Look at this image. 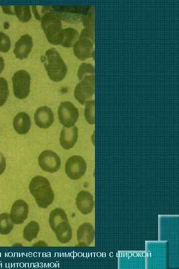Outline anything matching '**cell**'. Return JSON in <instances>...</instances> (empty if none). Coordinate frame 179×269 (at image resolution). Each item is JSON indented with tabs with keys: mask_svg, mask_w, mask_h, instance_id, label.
Listing matches in <instances>:
<instances>
[{
	"mask_svg": "<svg viewBox=\"0 0 179 269\" xmlns=\"http://www.w3.org/2000/svg\"><path fill=\"white\" fill-rule=\"evenodd\" d=\"M29 189L38 206L47 208L54 199V194L49 181L42 176L34 177L30 182Z\"/></svg>",
	"mask_w": 179,
	"mask_h": 269,
	"instance_id": "1",
	"label": "cell"
},
{
	"mask_svg": "<svg viewBox=\"0 0 179 269\" xmlns=\"http://www.w3.org/2000/svg\"><path fill=\"white\" fill-rule=\"evenodd\" d=\"M44 66L49 78L53 81L58 82L65 77L67 68L59 52L51 48L45 53Z\"/></svg>",
	"mask_w": 179,
	"mask_h": 269,
	"instance_id": "2",
	"label": "cell"
},
{
	"mask_svg": "<svg viewBox=\"0 0 179 269\" xmlns=\"http://www.w3.org/2000/svg\"><path fill=\"white\" fill-rule=\"evenodd\" d=\"M94 43L93 29H83L78 40L73 46V51L76 57L80 60H85L91 57L93 55Z\"/></svg>",
	"mask_w": 179,
	"mask_h": 269,
	"instance_id": "3",
	"label": "cell"
},
{
	"mask_svg": "<svg viewBox=\"0 0 179 269\" xmlns=\"http://www.w3.org/2000/svg\"><path fill=\"white\" fill-rule=\"evenodd\" d=\"M41 26L48 41L54 45H59L62 30L61 19L59 15L49 12L44 14L41 19Z\"/></svg>",
	"mask_w": 179,
	"mask_h": 269,
	"instance_id": "4",
	"label": "cell"
},
{
	"mask_svg": "<svg viewBox=\"0 0 179 269\" xmlns=\"http://www.w3.org/2000/svg\"><path fill=\"white\" fill-rule=\"evenodd\" d=\"M13 93L19 99H25L29 95L30 88V76L25 70L15 72L12 77Z\"/></svg>",
	"mask_w": 179,
	"mask_h": 269,
	"instance_id": "5",
	"label": "cell"
},
{
	"mask_svg": "<svg viewBox=\"0 0 179 269\" xmlns=\"http://www.w3.org/2000/svg\"><path fill=\"white\" fill-rule=\"evenodd\" d=\"M60 123L64 127L71 128L77 122L79 117L78 109L71 102L64 101L61 103L58 109Z\"/></svg>",
	"mask_w": 179,
	"mask_h": 269,
	"instance_id": "6",
	"label": "cell"
},
{
	"mask_svg": "<svg viewBox=\"0 0 179 269\" xmlns=\"http://www.w3.org/2000/svg\"><path fill=\"white\" fill-rule=\"evenodd\" d=\"M94 94V76L83 79L75 88V98L82 105L92 100Z\"/></svg>",
	"mask_w": 179,
	"mask_h": 269,
	"instance_id": "7",
	"label": "cell"
},
{
	"mask_svg": "<svg viewBox=\"0 0 179 269\" xmlns=\"http://www.w3.org/2000/svg\"><path fill=\"white\" fill-rule=\"evenodd\" d=\"M87 168L85 160L80 155H73L66 162L65 172L68 177L72 180L81 178L85 174Z\"/></svg>",
	"mask_w": 179,
	"mask_h": 269,
	"instance_id": "8",
	"label": "cell"
},
{
	"mask_svg": "<svg viewBox=\"0 0 179 269\" xmlns=\"http://www.w3.org/2000/svg\"><path fill=\"white\" fill-rule=\"evenodd\" d=\"M38 161L41 168L49 173L57 172L61 166L59 156L51 150L43 151L38 156Z\"/></svg>",
	"mask_w": 179,
	"mask_h": 269,
	"instance_id": "9",
	"label": "cell"
},
{
	"mask_svg": "<svg viewBox=\"0 0 179 269\" xmlns=\"http://www.w3.org/2000/svg\"><path fill=\"white\" fill-rule=\"evenodd\" d=\"M34 120L36 125L41 129H47L54 123V114L47 106H41L35 111Z\"/></svg>",
	"mask_w": 179,
	"mask_h": 269,
	"instance_id": "10",
	"label": "cell"
},
{
	"mask_svg": "<svg viewBox=\"0 0 179 269\" xmlns=\"http://www.w3.org/2000/svg\"><path fill=\"white\" fill-rule=\"evenodd\" d=\"M29 213L28 204L23 200L15 201L11 208L10 217L15 224L23 223L27 219Z\"/></svg>",
	"mask_w": 179,
	"mask_h": 269,
	"instance_id": "11",
	"label": "cell"
},
{
	"mask_svg": "<svg viewBox=\"0 0 179 269\" xmlns=\"http://www.w3.org/2000/svg\"><path fill=\"white\" fill-rule=\"evenodd\" d=\"M32 47V37L29 34H24L15 42L13 52L16 58L23 59L28 56Z\"/></svg>",
	"mask_w": 179,
	"mask_h": 269,
	"instance_id": "12",
	"label": "cell"
},
{
	"mask_svg": "<svg viewBox=\"0 0 179 269\" xmlns=\"http://www.w3.org/2000/svg\"><path fill=\"white\" fill-rule=\"evenodd\" d=\"M78 137V129L74 126L71 128L63 127L60 136V143L65 149L72 148L77 142Z\"/></svg>",
	"mask_w": 179,
	"mask_h": 269,
	"instance_id": "13",
	"label": "cell"
},
{
	"mask_svg": "<svg viewBox=\"0 0 179 269\" xmlns=\"http://www.w3.org/2000/svg\"><path fill=\"white\" fill-rule=\"evenodd\" d=\"M76 204L82 214H89L92 212L94 206L93 196L87 191L82 190L77 195Z\"/></svg>",
	"mask_w": 179,
	"mask_h": 269,
	"instance_id": "14",
	"label": "cell"
},
{
	"mask_svg": "<svg viewBox=\"0 0 179 269\" xmlns=\"http://www.w3.org/2000/svg\"><path fill=\"white\" fill-rule=\"evenodd\" d=\"M94 229L92 225L86 222L81 225L77 233L78 242L79 245L88 246L92 243L94 239Z\"/></svg>",
	"mask_w": 179,
	"mask_h": 269,
	"instance_id": "15",
	"label": "cell"
},
{
	"mask_svg": "<svg viewBox=\"0 0 179 269\" xmlns=\"http://www.w3.org/2000/svg\"><path fill=\"white\" fill-rule=\"evenodd\" d=\"M31 120L29 116L25 112H20L14 117L13 126L16 133L20 134H27L31 127Z\"/></svg>",
	"mask_w": 179,
	"mask_h": 269,
	"instance_id": "16",
	"label": "cell"
},
{
	"mask_svg": "<svg viewBox=\"0 0 179 269\" xmlns=\"http://www.w3.org/2000/svg\"><path fill=\"white\" fill-rule=\"evenodd\" d=\"M79 37L78 31L71 27L62 29L60 37L59 45L70 48L74 45Z\"/></svg>",
	"mask_w": 179,
	"mask_h": 269,
	"instance_id": "17",
	"label": "cell"
},
{
	"mask_svg": "<svg viewBox=\"0 0 179 269\" xmlns=\"http://www.w3.org/2000/svg\"><path fill=\"white\" fill-rule=\"evenodd\" d=\"M53 231L58 241L62 244L69 242L72 238V228L68 221L61 222L56 227Z\"/></svg>",
	"mask_w": 179,
	"mask_h": 269,
	"instance_id": "18",
	"label": "cell"
},
{
	"mask_svg": "<svg viewBox=\"0 0 179 269\" xmlns=\"http://www.w3.org/2000/svg\"><path fill=\"white\" fill-rule=\"evenodd\" d=\"M64 221H68V220L63 209L56 208L50 212L49 222L50 227L53 231L59 223Z\"/></svg>",
	"mask_w": 179,
	"mask_h": 269,
	"instance_id": "19",
	"label": "cell"
},
{
	"mask_svg": "<svg viewBox=\"0 0 179 269\" xmlns=\"http://www.w3.org/2000/svg\"><path fill=\"white\" fill-rule=\"evenodd\" d=\"M39 231V224L34 221H31L24 228L23 237L27 241L31 242L36 238Z\"/></svg>",
	"mask_w": 179,
	"mask_h": 269,
	"instance_id": "20",
	"label": "cell"
},
{
	"mask_svg": "<svg viewBox=\"0 0 179 269\" xmlns=\"http://www.w3.org/2000/svg\"><path fill=\"white\" fill-rule=\"evenodd\" d=\"M14 223L7 213L0 214V234L7 235L13 229Z\"/></svg>",
	"mask_w": 179,
	"mask_h": 269,
	"instance_id": "21",
	"label": "cell"
},
{
	"mask_svg": "<svg viewBox=\"0 0 179 269\" xmlns=\"http://www.w3.org/2000/svg\"><path fill=\"white\" fill-rule=\"evenodd\" d=\"M14 13L18 19L23 22H27L31 17L30 6L28 5H15Z\"/></svg>",
	"mask_w": 179,
	"mask_h": 269,
	"instance_id": "22",
	"label": "cell"
},
{
	"mask_svg": "<svg viewBox=\"0 0 179 269\" xmlns=\"http://www.w3.org/2000/svg\"><path fill=\"white\" fill-rule=\"evenodd\" d=\"M94 67L87 63H82L78 70L77 76L80 81L88 77L94 76Z\"/></svg>",
	"mask_w": 179,
	"mask_h": 269,
	"instance_id": "23",
	"label": "cell"
},
{
	"mask_svg": "<svg viewBox=\"0 0 179 269\" xmlns=\"http://www.w3.org/2000/svg\"><path fill=\"white\" fill-rule=\"evenodd\" d=\"M94 7H90L83 15L82 19L85 28H93L94 27Z\"/></svg>",
	"mask_w": 179,
	"mask_h": 269,
	"instance_id": "24",
	"label": "cell"
},
{
	"mask_svg": "<svg viewBox=\"0 0 179 269\" xmlns=\"http://www.w3.org/2000/svg\"><path fill=\"white\" fill-rule=\"evenodd\" d=\"M85 117L87 122L91 125L95 123L94 100H92L86 104Z\"/></svg>",
	"mask_w": 179,
	"mask_h": 269,
	"instance_id": "25",
	"label": "cell"
},
{
	"mask_svg": "<svg viewBox=\"0 0 179 269\" xmlns=\"http://www.w3.org/2000/svg\"><path fill=\"white\" fill-rule=\"evenodd\" d=\"M9 94L8 86L6 80L0 78V107L5 103Z\"/></svg>",
	"mask_w": 179,
	"mask_h": 269,
	"instance_id": "26",
	"label": "cell"
},
{
	"mask_svg": "<svg viewBox=\"0 0 179 269\" xmlns=\"http://www.w3.org/2000/svg\"><path fill=\"white\" fill-rule=\"evenodd\" d=\"M10 47V40L8 35L0 31V52H6Z\"/></svg>",
	"mask_w": 179,
	"mask_h": 269,
	"instance_id": "27",
	"label": "cell"
},
{
	"mask_svg": "<svg viewBox=\"0 0 179 269\" xmlns=\"http://www.w3.org/2000/svg\"><path fill=\"white\" fill-rule=\"evenodd\" d=\"M6 168V159L3 154L0 152V175L5 170Z\"/></svg>",
	"mask_w": 179,
	"mask_h": 269,
	"instance_id": "28",
	"label": "cell"
},
{
	"mask_svg": "<svg viewBox=\"0 0 179 269\" xmlns=\"http://www.w3.org/2000/svg\"><path fill=\"white\" fill-rule=\"evenodd\" d=\"M1 7H2V9L3 10V12L4 13L8 14H14V13L13 12L11 9V7L10 6L2 5Z\"/></svg>",
	"mask_w": 179,
	"mask_h": 269,
	"instance_id": "29",
	"label": "cell"
},
{
	"mask_svg": "<svg viewBox=\"0 0 179 269\" xmlns=\"http://www.w3.org/2000/svg\"><path fill=\"white\" fill-rule=\"evenodd\" d=\"M4 61L3 59L0 56V73L2 71L4 67Z\"/></svg>",
	"mask_w": 179,
	"mask_h": 269,
	"instance_id": "30",
	"label": "cell"
}]
</instances>
